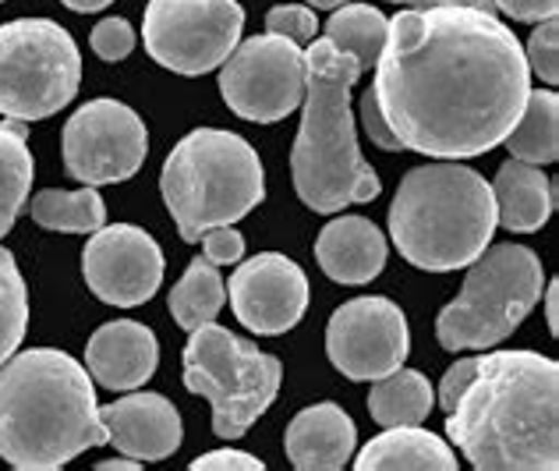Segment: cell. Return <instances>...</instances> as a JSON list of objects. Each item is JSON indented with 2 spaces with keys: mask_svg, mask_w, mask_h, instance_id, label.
I'll return each mask as SVG.
<instances>
[{
  "mask_svg": "<svg viewBox=\"0 0 559 471\" xmlns=\"http://www.w3.org/2000/svg\"><path fill=\"white\" fill-rule=\"evenodd\" d=\"M532 93L524 47L496 14L457 4L390 19L372 96L404 150L467 160L510 136Z\"/></svg>",
  "mask_w": 559,
  "mask_h": 471,
  "instance_id": "cell-1",
  "label": "cell"
},
{
  "mask_svg": "<svg viewBox=\"0 0 559 471\" xmlns=\"http://www.w3.org/2000/svg\"><path fill=\"white\" fill-rule=\"evenodd\" d=\"M447 433L481 471L559 468V365L535 351L481 355L447 411Z\"/></svg>",
  "mask_w": 559,
  "mask_h": 471,
  "instance_id": "cell-2",
  "label": "cell"
},
{
  "mask_svg": "<svg viewBox=\"0 0 559 471\" xmlns=\"http://www.w3.org/2000/svg\"><path fill=\"white\" fill-rule=\"evenodd\" d=\"M107 444L93 376L64 351L33 348L0 365V458L53 471Z\"/></svg>",
  "mask_w": 559,
  "mask_h": 471,
  "instance_id": "cell-3",
  "label": "cell"
},
{
  "mask_svg": "<svg viewBox=\"0 0 559 471\" xmlns=\"http://www.w3.org/2000/svg\"><path fill=\"white\" fill-rule=\"evenodd\" d=\"M361 68L330 39L305 50L301 128L290 150V174L298 199L316 213H341L350 202H372L382 185L358 150L350 90Z\"/></svg>",
  "mask_w": 559,
  "mask_h": 471,
  "instance_id": "cell-4",
  "label": "cell"
},
{
  "mask_svg": "<svg viewBox=\"0 0 559 471\" xmlns=\"http://www.w3.org/2000/svg\"><path fill=\"white\" fill-rule=\"evenodd\" d=\"M492 185L461 164H425L404 174L390 202V238L418 270L471 267L496 234Z\"/></svg>",
  "mask_w": 559,
  "mask_h": 471,
  "instance_id": "cell-5",
  "label": "cell"
},
{
  "mask_svg": "<svg viewBox=\"0 0 559 471\" xmlns=\"http://www.w3.org/2000/svg\"><path fill=\"white\" fill-rule=\"evenodd\" d=\"M159 191L185 242L210 227L234 224L266 199L259 153L224 128H195L174 145L159 174Z\"/></svg>",
  "mask_w": 559,
  "mask_h": 471,
  "instance_id": "cell-6",
  "label": "cell"
},
{
  "mask_svg": "<svg viewBox=\"0 0 559 471\" xmlns=\"http://www.w3.org/2000/svg\"><path fill=\"white\" fill-rule=\"evenodd\" d=\"M542 259L527 245H485L461 294L436 319L447 351H485L521 327L542 298Z\"/></svg>",
  "mask_w": 559,
  "mask_h": 471,
  "instance_id": "cell-7",
  "label": "cell"
},
{
  "mask_svg": "<svg viewBox=\"0 0 559 471\" xmlns=\"http://www.w3.org/2000/svg\"><path fill=\"white\" fill-rule=\"evenodd\" d=\"M280 362L216 322H202L185 344V387L213 404V433L241 439L280 393Z\"/></svg>",
  "mask_w": 559,
  "mask_h": 471,
  "instance_id": "cell-8",
  "label": "cell"
},
{
  "mask_svg": "<svg viewBox=\"0 0 559 471\" xmlns=\"http://www.w3.org/2000/svg\"><path fill=\"white\" fill-rule=\"evenodd\" d=\"M82 82V54L68 28L50 19L0 25V114L8 121H43L68 107Z\"/></svg>",
  "mask_w": 559,
  "mask_h": 471,
  "instance_id": "cell-9",
  "label": "cell"
},
{
  "mask_svg": "<svg viewBox=\"0 0 559 471\" xmlns=\"http://www.w3.org/2000/svg\"><path fill=\"white\" fill-rule=\"evenodd\" d=\"M245 33L238 0H150L142 43L156 64L178 75H205L227 61Z\"/></svg>",
  "mask_w": 559,
  "mask_h": 471,
  "instance_id": "cell-10",
  "label": "cell"
},
{
  "mask_svg": "<svg viewBox=\"0 0 559 471\" xmlns=\"http://www.w3.org/2000/svg\"><path fill=\"white\" fill-rule=\"evenodd\" d=\"M227 107L255 125H273L305 99V50L284 36H252L219 64Z\"/></svg>",
  "mask_w": 559,
  "mask_h": 471,
  "instance_id": "cell-11",
  "label": "cell"
},
{
  "mask_svg": "<svg viewBox=\"0 0 559 471\" xmlns=\"http://www.w3.org/2000/svg\"><path fill=\"white\" fill-rule=\"evenodd\" d=\"M150 153L142 117L121 99H90L64 125V164L82 185H117L135 178Z\"/></svg>",
  "mask_w": 559,
  "mask_h": 471,
  "instance_id": "cell-12",
  "label": "cell"
},
{
  "mask_svg": "<svg viewBox=\"0 0 559 471\" xmlns=\"http://www.w3.org/2000/svg\"><path fill=\"white\" fill-rule=\"evenodd\" d=\"M411 351V333L401 305L390 298H355L330 316L326 355L347 379L376 382L401 369Z\"/></svg>",
  "mask_w": 559,
  "mask_h": 471,
  "instance_id": "cell-13",
  "label": "cell"
},
{
  "mask_svg": "<svg viewBox=\"0 0 559 471\" xmlns=\"http://www.w3.org/2000/svg\"><path fill=\"white\" fill-rule=\"evenodd\" d=\"M82 276L99 302L117 308H139L159 291L164 252L142 227H99L93 231L90 245L82 248Z\"/></svg>",
  "mask_w": 559,
  "mask_h": 471,
  "instance_id": "cell-14",
  "label": "cell"
},
{
  "mask_svg": "<svg viewBox=\"0 0 559 471\" xmlns=\"http://www.w3.org/2000/svg\"><path fill=\"white\" fill-rule=\"evenodd\" d=\"M230 305L259 337H280L290 327H298L308 308V276L294 259L280 252H262L238 267L230 276Z\"/></svg>",
  "mask_w": 559,
  "mask_h": 471,
  "instance_id": "cell-15",
  "label": "cell"
},
{
  "mask_svg": "<svg viewBox=\"0 0 559 471\" xmlns=\"http://www.w3.org/2000/svg\"><path fill=\"white\" fill-rule=\"evenodd\" d=\"M99 422L107 429V444L117 454L135 461H164L181 450V415L167 397L159 393H128L114 404L99 408Z\"/></svg>",
  "mask_w": 559,
  "mask_h": 471,
  "instance_id": "cell-16",
  "label": "cell"
},
{
  "mask_svg": "<svg viewBox=\"0 0 559 471\" xmlns=\"http://www.w3.org/2000/svg\"><path fill=\"white\" fill-rule=\"evenodd\" d=\"M85 362L103 390H139L156 373L159 344L153 330L135 319L103 322L85 344Z\"/></svg>",
  "mask_w": 559,
  "mask_h": 471,
  "instance_id": "cell-17",
  "label": "cell"
},
{
  "mask_svg": "<svg viewBox=\"0 0 559 471\" xmlns=\"http://www.w3.org/2000/svg\"><path fill=\"white\" fill-rule=\"evenodd\" d=\"M358 447V429L344 408L330 401L294 415L284 436V450L301 471H341Z\"/></svg>",
  "mask_w": 559,
  "mask_h": 471,
  "instance_id": "cell-18",
  "label": "cell"
},
{
  "mask_svg": "<svg viewBox=\"0 0 559 471\" xmlns=\"http://www.w3.org/2000/svg\"><path fill=\"white\" fill-rule=\"evenodd\" d=\"M322 273L336 284H369L386 267V238L365 216H336L316 242Z\"/></svg>",
  "mask_w": 559,
  "mask_h": 471,
  "instance_id": "cell-19",
  "label": "cell"
},
{
  "mask_svg": "<svg viewBox=\"0 0 559 471\" xmlns=\"http://www.w3.org/2000/svg\"><path fill=\"white\" fill-rule=\"evenodd\" d=\"M492 199H496V224L518 234H532L546 227L556 210V181L535 164L510 160L496 174Z\"/></svg>",
  "mask_w": 559,
  "mask_h": 471,
  "instance_id": "cell-20",
  "label": "cell"
},
{
  "mask_svg": "<svg viewBox=\"0 0 559 471\" xmlns=\"http://www.w3.org/2000/svg\"><path fill=\"white\" fill-rule=\"evenodd\" d=\"M355 464L361 471H396V468L453 471L457 468V454L439 436L418 429V425H386V433L361 447Z\"/></svg>",
  "mask_w": 559,
  "mask_h": 471,
  "instance_id": "cell-21",
  "label": "cell"
},
{
  "mask_svg": "<svg viewBox=\"0 0 559 471\" xmlns=\"http://www.w3.org/2000/svg\"><path fill=\"white\" fill-rule=\"evenodd\" d=\"M510 160L546 167L559 156V96L552 90H532L524 99L518 125L503 139Z\"/></svg>",
  "mask_w": 559,
  "mask_h": 471,
  "instance_id": "cell-22",
  "label": "cell"
},
{
  "mask_svg": "<svg viewBox=\"0 0 559 471\" xmlns=\"http://www.w3.org/2000/svg\"><path fill=\"white\" fill-rule=\"evenodd\" d=\"M436 404L432 382L418 369H393L390 376L376 379V387L369 393V411L372 422L379 425H421L429 419V411Z\"/></svg>",
  "mask_w": 559,
  "mask_h": 471,
  "instance_id": "cell-23",
  "label": "cell"
},
{
  "mask_svg": "<svg viewBox=\"0 0 559 471\" xmlns=\"http://www.w3.org/2000/svg\"><path fill=\"white\" fill-rule=\"evenodd\" d=\"M33 150H28L25 121L0 125V238L11 231L14 216L25 210L28 188H33Z\"/></svg>",
  "mask_w": 559,
  "mask_h": 471,
  "instance_id": "cell-24",
  "label": "cell"
},
{
  "mask_svg": "<svg viewBox=\"0 0 559 471\" xmlns=\"http://www.w3.org/2000/svg\"><path fill=\"white\" fill-rule=\"evenodd\" d=\"M25 213L39 227L64 234H93L107 224V205H103L99 191H93V185H85L82 191L47 188L33 196V202H25Z\"/></svg>",
  "mask_w": 559,
  "mask_h": 471,
  "instance_id": "cell-25",
  "label": "cell"
},
{
  "mask_svg": "<svg viewBox=\"0 0 559 471\" xmlns=\"http://www.w3.org/2000/svg\"><path fill=\"white\" fill-rule=\"evenodd\" d=\"M167 305H170L174 322L191 333L195 327H202V322H213L219 316V308L227 305V284L213 262L199 256V259H191V267L185 270L178 287L170 291Z\"/></svg>",
  "mask_w": 559,
  "mask_h": 471,
  "instance_id": "cell-26",
  "label": "cell"
},
{
  "mask_svg": "<svg viewBox=\"0 0 559 471\" xmlns=\"http://www.w3.org/2000/svg\"><path fill=\"white\" fill-rule=\"evenodd\" d=\"M390 19L382 11L369 4H341L333 11V19L326 22V39L336 50L350 54L358 61L361 71H372L379 61V50L386 43Z\"/></svg>",
  "mask_w": 559,
  "mask_h": 471,
  "instance_id": "cell-27",
  "label": "cell"
},
{
  "mask_svg": "<svg viewBox=\"0 0 559 471\" xmlns=\"http://www.w3.org/2000/svg\"><path fill=\"white\" fill-rule=\"evenodd\" d=\"M28 327V294L19 273V262L0 248V365H4L14 351H19Z\"/></svg>",
  "mask_w": 559,
  "mask_h": 471,
  "instance_id": "cell-28",
  "label": "cell"
},
{
  "mask_svg": "<svg viewBox=\"0 0 559 471\" xmlns=\"http://www.w3.org/2000/svg\"><path fill=\"white\" fill-rule=\"evenodd\" d=\"M524 57H527V68L546 85L559 82V22L556 19H546L535 28L532 39H527Z\"/></svg>",
  "mask_w": 559,
  "mask_h": 471,
  "instance_id": "cell-29",
  "label": "cell"
},
{
  "mask_svg": "<svg viewBox=\"0 0 559 471\" xmlns=\"http://www.w3.org/2000/svg\"><path fill=\"white\" fill-rule=\"evenodd\" d=\"M266 28L273 36H284L290 43H312L316 39V28L319 19L312 8H301V4H280L266 14Z\"/></svg>",
  "mask_w": 559,
  "mask_h": 471,
  "instance_id": "cell-30",
  "label": "cell"
},
{
  "mask_svg": "<svg viewBox=\"0 0 559 471\" xmlns=\"http://www.w3.org/2000/svg\"><path fill=\"white\" fill-rule=\"evenodd\" d=\"M90 43L99 61H124V57L135 50V28L124 19H103L96 22Z\"/></svg>",
  "mask_w": 559,
  "mask_h": 471,
  "instance_id": "cell-31",
  "label": "cell"
},
{
  "mask_svg": "<svg viewBox=\"0 0 559 471\" xmlns=\"http://www.w3.org/2000/svg\"><path fill=\"white\" fill-rule=\"evenodd\" d=\"M199 242H202V256L210 259L213 267H230V262H241L245 256V238H241V231H234V224L210 227Z\"/></svg>",
  "mask_w": 559,
  "mask_h": 471,
  "instance_id": "cell-32",
  "label": "cell"
},
{
  "mask_svg": "<svg viewBox=\"0 0 559 471\" xmlns=\"http://www.w3.org/2000/svg\"><path fill=\"white\" fill-rule=\"evenodd\" d=\"M361 125H365V131H369V139L379 145V150H386V153H396V150H404L401 145V139L393 136V128L386 125V117L379 114V103H376V96H372V90L361 96Z\"/></svg>",
  "mask_w": 559,
  "mask_h": 471,
  "instance_id": "cell-33",
  "label": "cell"
},
{
  "mask_svg": "<svg viewBox=\"0 0 559 471\" xmlns=\"http://www.w3.org/2000/svg\"><path fill=\"white\" fill-rule=\"evenodd\" d=\"M191 468L195 471H213V468H238V471H262L266 464H262L259 458H252V454H241L234 447H224V450H213V454H202V458L191 461Z\"/></svg>",
  "mask_w": 559,
  "mask_h": 471,
  "instance_id": "cell-34",
  "label": "cell"
},
{
  "mask_svg": "<svg viewBox=\"0 0 559 471\" xmlns=\"http://www.w3.org/2000/svg\"><path fill=\"white\" fill-rule=\"evenodd\" d=\"M475 365H478V358H461L447 369L443 382H439V404H443V411H450L453 404H457L461 390L471 382V376H475Z\"/></svg>",
  "mask_w": 559,
  "mask_h": 471,
  "instance_id": "cell-35",
  "label": "cell"
},
{
  "mask_svg": "<svg viewBox=\"0 0 559 471\" xmlns=\"http://www.w3.org/2000/svg\"><path fill=\"white\" fill-rule=\"evenodd\" d=\"M556 8H559V0H496V11H503L518 22L556 19Z\"/></svg>",
  "mask_w": 559,
  "mask_h": 471,
  "instance_id": "cell-36",
  "label": "cell"
},
{
  "mask_svg": "<svg viewBox=\"0 0 559 471\" xmlns=\"http://www.w3.org/2000/svg\"><path fill=\"white\" fill-rule=\"evenodd\" d=\"M546 327L552 337L559 333V281L546 284Z\"/></svg>",
  "mask_w": 559,
  "mask_h": 471,
  "instance_id": "cell-37",
  "label": "cell"
},
{
  "mask_svg": "<svg viewBox=\"0 0 559 471\" xmlns=\"http://www.w3.org/2000/svg\"><path fill=\"white\" fill-rule=\"evenodd\" d=\"M436 4H457V8H475V11H485V14H499L496 0H436Z\"/></svg>",
  "mask_w": 559,
  "mask_h": 471,
  "instance_id": "cell-38",
  "label": "cell"
},
{
  "mask_svg": "<svg viewBox=\"0 0 559 471\" xmlns=\"http://www.w3.org/2000/svg\"><path fill=\"white\" fill-rule=\"evenodd\" d=\"M64 8L71 11H82V14H90V11H103L107 4H114V0H61Z\"/></svg>",
  "mask_w": 559,
  "mask_h": 471,
  "instance_id": "cell-39",
  "label": "cell"
},
{
  "mask_svg": "<svg viewBox=\"0 0 559 471\" xmlns=\"http://www.w3.org/2000/svg\"><path fill=\"white\" fill-rule=\"evenodd\" d=\"M142 461H135V458H124V454H121V458H110V461H99V468L103 471H114V468H128V471H135Z\"/></svg>",
  "mask_w": 559,
  "mask_h": 471,
  "instance_id": "cell-40",
  "label": "cell"
},
{
  "mask_svg": "<svg viewBox=\"0 0 559 471\" xmlns=\"http://www.w3.org/2000/svg\"><path fill=\"white\" fill-rule=\"evenodd\" d=\"M308 8H316V11H336L341 4H347V0H305Z\"/></svg>",
  "mask_w": 559,
  "mask_h": 471,
  "instance_id": "cell-41",
  "label": "cell"
},
{
  "mask_svg": "<svg viewBox=\"0 0 559 471\" xmlns=\"http://www.w3.org/2000/svg\"><path fill=\"white\" fill-rule=\"evenodd\" d=\"M393 4H407V8H429L436 0H393Z\"/></svg>",
  "mask_w": 559,
  "mask_h": 471,
  "instance_id": "cell-42",
  "label": "cell"
}]
</instances>
